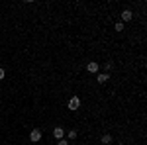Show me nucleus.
I'll list each match as a JSON object with an SVG mask.
<instances>
[{"label": "nucleus", "mask_w": 147, "mask_h": 145, "mask_svg": "<svg viewBox=\"0 0 147 145\" xmlns=\"http://www.w3.org/2000/svg\"><path fill=\"white\" fill-rule=\"evenodd\" d=\"M30 141H32V143L41 141V129H37V127H35V129H32V132H30Z\"/></svg>", "instance_id": "nucleus-2"}, {"label": "nucleus", "mask_w": 147, "mask_h": 145, "mask_svg": "<svg viewBox=\"0 0 147 145\" xmlns=\"http://www.w3.org/2000/svg\"><path fill=\"white\" fill-rule=\"evenodd\" d=\"M112 67H114L112 63H104V69H106V73H108V71H112Z\"/></svg>", "instance_id": "nucleus-10"}, {"label": "nucleus", "mask_w": 147, "mask_h": 145, "mask_svg": "<svg viewBox=\"0 0 147 145\" xmlns=\"http://www.w3.org/2000/svg\"><path fill=\"white\" fill-rule=\"evenodd\" d=\"M108 78H110L108 73H98V75H96V82H98V84H104V82H108Z\"/></svg>", "instance_id": "nucleus-5"}, {"label": "nucleus", "mask_w": 147, "mask_h": 145, "mask_svg": "<svg viewBox=\"0 0 147 145\" xmlns=\"http://www.w3.org/2000/svg\"><path fill=\"white\" fill-rule=\"evenodd\" d=\"M102 143H104V145H110V143H112V135H110V134H104V135H102Z\"/></svg>", "instance_id": "nucleus-7"}, {"label": "nucleus", "mask_w": 147, "mask_h": 145, "mask_svg": "<svg viewBox=\"0 0 147 145\" xmlns=\"http://www.w3.org/2000/svg\"><path fill=\"white\" fill-rule=\"evenodd\" d=\"M53 137H55L57 141H59V139H65V129H63V127H55V129H53Z\"/></svg>", "instance_id": "nucleus-3"}, {"label": "nucleus", "mask_w": 147, "mask_h": 145, "mask_svg": "<svg viewBox=\"0 0 147 145\" xmlns=\"http://www.w3.org/2000/svg\"><path fill=\"white\" fill-rule=\"evenodd\" d=\"M114 28H116V32H124V24H122V22H118Z\"/></svg>", "instance_id": "nucleus-9"}, {"label": "nucleus", "mask_w": 147, "mask_h": 145, "mask_svg": "<svg viewBox=\"0 0 147 145\" xmlns=\"http://www.w3.org/2000/svg\"><path fill=\"white\" fill-rule=\"evenodd\" d=\"M57 145H69V141H67V139H59V141H57Z\"/></svg>", "instance_id": "nucleus-11"}, {"label": "nucleus", "mask_w": 147, "mask_h": 145, "mask_svg": "<svg viewBox=\"0 0 147 145\" xmlns=\"http://www.w3.org/2000/svg\"><path fill=\"white\" fill-rule=\"evenodd\" d=\"M67 106H69V110H79L80 108V98L79 96H73V98L67 102Z\"/></svg>", "instance_id": "nucleus-1"}, {"label": "nucleus", "mask_w": 147, "mask_h": 145, "mask_svg": "<svg viewBox=\"0 0 147 145\" xmlns=\"http://www.w3.org/2000/svg\"><path fill=\"white\" fill-rule=\"evenodd\" d=\"M98 69H100V65L94 63V61H90V63L86 65V71H88V73H94V75H98Z\"/></svg>", "instance_id": "nucleus-4"}, {"label": "nucleus", "mask_w": 147, "mask_h": 145, "mask_svg": "<svg viewBox=\"0 0 147 145\" xmlns=\"http://www.w3.org/2000/svg\"><path fill=\"white\" fill-rule=\"evenodd\" d=\"M4 77H6V71H4V69L0 67V80H2V78H4Z\"/></svg>", "instance_id": "nucleus-12"}, {"label": "nucleus", "mask_w": 147, "mask_h": 145, "mask_svg": "<svg viewBox=\"0 0 147 145\" xmlns=\"http://www.w3.org/2000/svg\"><path fill=\"white\" fill-rule=\"evenodd\" d=\"M77 135H79V134H77V129H71V132H67V137H69V139H77Z\"/></svg>", "instance_id": "nucleus-8"}, {"label": "nucleus", "mask_w": 147, "mask_h": 145, "mask_svg": "<svg viewBox=\"0 0 147 145\" xmlns=\"http://www.w3.org/2000/svg\"><path fill=\"white\" fill-rule=\"evenodd\" d=\"M131 18H134V14H131V10H124V12H122V20H124V22H129Z\"/></svg>", "instance_id": "nucleus-6"}]
</instances>
